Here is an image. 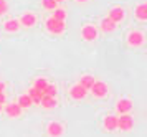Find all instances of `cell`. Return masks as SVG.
I'll return each mask as SVG.
<instances>
[{
  "label": "cell",
  "instance_id": "22",
  "mask_svg": "<svg viewBox=\"0 0 147 137\" xmlns=\"http://www.w3.org/2000/svg\"><path fill=\"white\" fill-rule=\"evenodd\" d=\"M51 18L60 20V22H65V18H66V12L61 10V8H55L53 10V17H51Z\"/></svg>",
  "mask_w": 147,
  "mask_h": 137
},
{
  "label": "cell",
  "instance_id": "14",
  "mask_svg": "<svg viewBox=\"0 0 147 137\" xmlns=\"http://www.w3.org/2000/svg\"><path fill=\"white\" fill-rule=\"evenodd\" d=\"M3 28H5V32H10V33H15V32H18L20 30V22L18 20H7L5 22V25H3Z\"/></svg>",
  "mask_w": 147,
  "mask_h": 137
},
{
  "label": "cell",
  "instance_id": "11",
  "mask_svg": "<svg viewBox=\"0 0 147 137\" xmlns=\"http://www.w3.org/2000/svg\"><path fill=\"white\" fill-rule=\"evenodd\" d=\"M102 124H104V129L109 132H113L117 129V117L116 116H106L104 121H102Z\"/></svg>",
  "mask_w": 147,
  "mask_h": 137
},
{
  "label": "cell",
  "instance_id": "10",
  "mask_svg": "<svg viewBox=\"0 0 147 137\" xmlns=\"http://www.w3.org/2000/svg\"><path fill=\"white\" fill-rule=\"evenodd\" d=\"M5 114L8 117H20L22 116V107L17 103H10L5 106Z\"/></svg>",
  "mask_w": 147,
  "mask_h": 137
},
{
  "label": "cell",
  "instance_id": "28",
  "mask_svg": "<svg viewBox=\"0 0 147 137\" xmlns=\"http://www.w3.org/2000/svg\"><path fill=\"white\" fill-rule=\"evenodd\" d=\"M78 2H88V0H78Z\"/></svg>",
  "mask_w": 147,
  "mask_h": 137
},
{
  "label": "cell",
  "instance_id": "16",
  "mask_svg": "<svg viewBox=\"0 0 147 137\" xmlns=\"http://www.w3.org/2000/svg\"><path fill=\"white\" fill-rule=\"evenodd\" d=\"M136 17L140 20V22H146L147 20V3H140L136 8Z\"/></svg>",
  "mask_w": 147,
  "mask_h": 137
},
{
  "label": "cell",
  "instance_id": "7",
  "mask_svg": "<svg viewBox=\"0 0 147 137\" xmlns=\"http://www.w3.org/2000/svg\"><path fill=\"white\" fill-rule=\"evenodd\" d=\"M91 91L96 98H104L107 94V84H104L102 81H94V84L91 86Z\"/></svg>",
  "mask_w": 147,
  "mask_h": 137
},
{
  "label": "cell",
  "instance_id": "18",
  "mask_svg": "<svg viewBox=\"0 0 147 137\" xmlns=\"http://www.w3.org/2000/svg\"><path fill=\"white\" fill-rule=\"evenodd\" d=\"M17 104L20 106L22 109H28L33 103H32V99H30L28 94H22V96H18V103H17Z\"/></svg>",
  "mask_w": 147,
  "mask_h": 137
},
{
  "label": "cell",
  "instance_id": "15",
  "mask_svg": "<svg viewBox=\"0 0 147 137\" xmlns=\"http://www.w3.org/2000/svg\"><path fill=\"white\" fill-rule=\"evenodd\" d=\"M101 30L102 32H106V33H111V32H114L116 30V23H114L111 18H102L101 20Z\"/></svg>",
  "mask_w": 147,
  "mask_h": 137
},
{
  "label": "cell",
  "instance_id": "9",
  "mask_svg": "<svg viewBox=\"0 0 147 137\" xmlns=\"http://www.w3.org/2000/svg\"><path fill=\"white\" fill-rule=\"evenodd\" d=\"M69 94H71V98H73L74 101H80V99H84V98H86L88 91H86V89H84L81 84H74L73 88H71Z\"/></svg>",
  "mask_w": 147,
  "mask_h": 137
},
{
  "label": "cell",
  "instance_id": "2",
  "mask_svg": "<svg viewBox=\"0 0 147 137\" xmlns=\"http://www.w3.org/2000/svg\"><path fill=\"white\" fill-rule=\"evenodd\" d=\"M65 22H60V20H55V18H48L47 20V30L51 33H56V35H60V33L65 32Z\"/></svg>",
  "mask_w": 147,
  "mask_h": 137
},
{
  "label": "cell",
  "instance_id": "20",
  "mask_svg": "<svg viewBox=\"0 0 147 137\" xmlns=\"http://www.w3.org/2000/svg\"><path fill=\"white\" fill-rule=\"evenodd\" d=\"M58 94V88L55 84H47V88L43 89V96H51V98H56Z\"/></svg>",
  "mask_w": 147,
  "mask_h": 137
},
{
  "label": "cell",
  "instance_id": "13",
  "mask_svg": "<svg viewBox=\"0 0 147 137\" xmlns=\"http://www.w3.org/2000/svg\"><path fill=\"white\" fill-rule=\"evenodd\" d=\"M40 104L45 107V109H55L58 106V99L56 98H51V96H43L40 101Z\"/></svg>",
  "mask_w": 147,
  "mask_h": 137
},
{
  "label": "cell",
  "instance_id": "8",
  "mask_svg": "<svg viewBox=\"0 0 147 137\" xmlns=\"http://www.w3.org/2000/svg\"><path fill=\"white\" fill-rule=\"evenodd\" d=\"M144 43V35L140 32H131L127 35V45L131 46H140Z\"/></svg>",
  "mask_w": 147,
  "mask_h": 137
},
{
  "label": "cell",
  "instance_id": "17",
  "mask_svg": "<svg viewBox=\"0 0 147 137\" xmlns=\"http://www.w3.org/2000/svg\"><path fill=\"white\" fill-rule=\"evenodd\" d=\"M28 96H30L33 104H40L41 98H43V92L38 91V89H35V88H32V89H28Z\"/></svg>",
  "mask_w": 147,
  "mask_h": 137
},
{
  "label": "cell",
  "instance_id": "12",
  "mask_svg": "<svg viewBox=\"0 0 147 137\" xmlns=\"http://www.w3.org/2000/svg\"><path fill=\"white\" fill-rule=\"evenodd\" d=\"M35 23H36V17H35L33 13H23L20 18V25L27 26V28H30V26H33Z\"/></svg>",
  "mask_w": 147,
  "mask_h": 137
},
{
  "label": "cell",
  "instance_id": "24",
  "mask_svg": "<svg viewBox=\"0 0 147 137\" xmlns=\"http://www.w3.org/2000/svg\"><path fill=\"white\" fill-rule=\"evenodd\" d=\"M8 10V5L5 0H0V15H3V13H7Z\"/></svg>",
  "mask_w": 147,
  "mask_h": 137
},
{
  "label": "cell",
  "instance_id": "23",
  "mask_svg": "<svg viewBox=\"0 0 147 137\" xmlns=\"http://www.w3.org/2000/svg\"><path fill=\"white\" fill-rule=\"evenodd\" d=\"M41 5L45 7L47 10H55L56 8V2L55 0H41Z\"/></svg>",
  "mask_w": 147,
  "mask_h": 137
},
{
  "label": "cell",
  "instance_id": "4",
  "mask_svg": "<svg viewBox=\"0 0 147 137\" xmlns=\"http://www.w3.org/2000/svg\"><path fill=\"white\" fill-rule=\"evenodd\" d=\"M81 36H83V40H86V41H94V40L98 38V30H96V26L94 25H84L81 28Z\"/></svg>",
  "mask_w": 147,
  "mask_h": 137
},
{
  "label": "cell",
  "instance_id": "3",
  "mask_svg": "<svg viewBox=\"0 0 147 137\" xmlns=\"http://www.w3.org/2000/svg\"><path fill=\"white\" fill-rule=\"evenodd\" d=\"M134 127V117L129 114H121V117H117V129L121 131H131Z\"/></svg>",
  "mask_w": 147,
  "mask_h": 137
},
{
  "label": "cell",
  "instance_id": "29",
  "mask_svg": "<svg viewBox=\"0 0 147 137\" xmlns=\"http://www.w3.org/2000/svg\"><path fill=\"white\" fill-rule=\"evenodd\" d=\"M0 112H2V106H0Z\"/></svg>",
  "mask_w": 147,
  "mask_h": 137
},
{
  "label": "cell",
  "instance_id": "19",
  "mask_svg": "<svg viewBox=\"0 0 147 137\" xmlns=\"http://www.w3.org/2000/svg\"><path fill=\"white\" fill-rule=\"evenodd\" d=\"M94 81H96V79H94L93 76L86 74V76H83V78L80 79V83H78V84H81V86H83V88L88 91V89H91V86L94 84Z\"/></svg>",
  "mask_w": 147,
  "mask_h": 137
},
{
  "label": "cell",
  "instance_id": "6",
  "mask_svg": "<svg viewBox=\"0 0 147 137\" xmlns=\"http://www.w3.org/2000/svg\"><path fill=\"white\" fill-rule=\"evenodd\" d=\"M124 17H126V12H124V8H121V7H114V8H111V12H109V15H107V18H111L116 25L121 23V22L124 20Z\"/></svg>",
  "mask_w": 147,
  "mask_h": 137
},
{
  "label": "cell",
  "instance_id": "26",
  "mask_svg": "<svg viewBox=\"0 0 147 137\" xmlns=\"http://www.w3.org/2000/svg\"><path fill=\"white\" fill-rule=\"evenodd\" d=\"M3 91H5V83L0 81V92H3Z\"/></svg>",
  "mask_w": 147,
  "mask_h": 137
},
{
  "label": "cell",
  "instance_id": "1",
  "mask_svg": "<svg viewBox=\"0 0 147 137\" xmlns=\"http://www.w3.org/2000/svg\"><path fill=\"white\" fill-rule=\"evenodd\" d=\"M47 134L50 137H61L65 134V127H63V124L58 122V121H51L47 127Z\"/></svg>",
  "mask_w": 147,
  "mask_h": 137
},
{
  "label": "cell",
  "instance_id": "21",
  "mask_svg": "<svg viewBox=\"0 0 147 137\" xmlns=\"http://www.w3.org/2000/svg\"><path fill=\"white\" fill-rule=\"evenodd\" d=\"M47 84H48V81L45 78H36V79H35V83H33V88L43 92V89L47 88Z\"/></svg>",
  "mask_w": 147,
  "mask_h": 137
},
{
  "label": "cell",
  "instance_id": "5",
  "mask_svg": "<svg viewBox=\"0 0 147 137\" xmlns=\"http://www.w3.org/2000/svg\"><path fill=\"white\" fill-rule=\"evenodd\" d=\"M132 101L131 99H119L117 101V104H116V111L119 112V114H129V112L132 111Z\"/></svg>",
  "mask_w": 147,
  "mask_h": 137
},
{
  "label": "cell",
  "instance_id": "27",
  "mask_svg": "<svg viewBox=\"0 0 147 137\" xmlns=\"http://www.w3.org/2000/svg\"><path fill=\"white\" fill-rule=\"evenodd\" d=\"M55 2H56V3H60V2H63V0H55Z\"/></svg>",
  "mask_w": 147,
  "mask_h": 137
},
{
  "label": "cell",
  "instance_id": "25",
  "mask_svg": "<svg viewBox=\"0 0 147 137\" xmlns=\"http://www.w3.org/2000/svg\"><path fill=\"white\" fill-rule=\"evenodd\" d=\"M7 103V96H5V92H0V106H3Z\"/></svg>",
  "mask_w": 147,
  "mask_h": 137
}]
</instances>
